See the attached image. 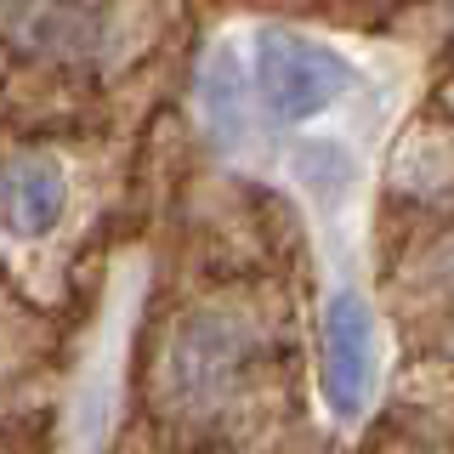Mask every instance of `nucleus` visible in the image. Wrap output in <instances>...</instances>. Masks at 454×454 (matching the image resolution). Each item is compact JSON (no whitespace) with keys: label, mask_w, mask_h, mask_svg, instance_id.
Here are the masks:
<instances>
[{"label":"nucleus","mask_w":454,"mask_h":454,"mask_svg":"<svg viewBox=\"0 0 454 454\" xmlns=\"http://www.w3.org/2000/svg\"><path fill=\"white\" fill-rule=\"evenodd\" d=\"M255 80H262V97L278 120H312L340 97L347 85V63L335 51L312 46L301 35H262V51H255Z\"/></svg>","instance_id":"1"},{"label":"nucleus","mask_w":454,"mask_h":454,"mask_svg":"<svg viewBox=\"0 0 454 454\" xmlns=\"http://www.w3.org/2000/svg\"><path fill=\"white\" fill-rule=\"evenodd\" d=\"M369 364H375V324H369L364 295L340 290L324 312V397L335 415H358L369 392Z\"/></svg>","instance_id":"2"},{"label":"nucleus","mask_w":454,"mask_h":454,"mask_svg":"<svg viewBox=\"0 0 454 454\" xmlns=\"http://www.w3.org/2000/svg\"><path fill=\"white\" fill-rule=\"evenodd\" d=\"M63 199H68V182L51 153H18V160L0 165V222L18 239L51 233L57 216H63Z\"/></svg>","instance_id":"3"},{"label":"nucleus","mask_w":454,"mask_h":454,"mask_svg":"<svg viewBox=\"0 0 454 454\" xmlns=\"http://www.w3.org/2000/svg\"><path fill=\"white\" fill-rule=\"evenodd\" d=\"M12 35H18L23 46H40V51H68V46H80V40H85V23L74 18V12H63V6H51V0H40L35 18L18 23Z\"/></svg>","instance_id":"4"},{"label":"nucleus","mask_w":454,"mask_h":454,"mask_svg":"<svg viewBox=\"0 0 454 454\" xmlns=\"http://www.w3.org/2000/svg\"><path fill=\"white\" fill-rule=\"evenodd\" d=\"M443 103H449V108H454V80H449V91H443Z\"/></svg>","instance_id":"5"}]
</instances>
